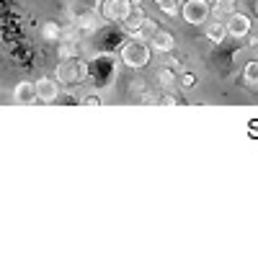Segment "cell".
<instances>
[{"label": "cell", "mask_w": 258, "mask_h": 258, "mask_svg": "<svg viewBox=\"0 0 258 258\" xmlns=\"http://www.w3.org/2000/svg\"><path fill=\"white\" fill-rule=\"evenodd\" d=\"M119 57H121V62L126 64V68H145V64L150 62V47L142 44V39H132L121 47Z\"/></svg>", "instance_id": "1"}, {"label": "cell", "mask_w": 258, "mask_h": 258, "mask_svg": "<svg viewBox=\"0 0 258 258\" xmlns=\"http://www.w3.org/2000/svg\"><path fill=\"white\" fill-rule=\"evenodd\" d=\"M88 75V68L83 62H73V59H62V64L57 68V80L64 85H75L80 80H85Z\"/></svg>", "instance_id": "2"}, {"label": "cell", "mask_w": 258, "mask_h": 258, "mask_svg": "<svg viewBox=\"0 0 258 258\" xmlns=\"http://www.w3.org/2000/svg\"><path fill=\"white\" fill-rule=\"evenodd\" d=\"M207 18H209V3L207 0H186V6H183V21L191 26H202L207 24Z\"/></svg>", "instance_id": "3"}, {"label": "cell", "mask_w": 258, "mask_h": 258, "mask_svg": "<svg viewBox=\"0 0 258 258\" xmlns=\"http://www.w3.org/2000/svg\"><path fill=\"white\" fill-rule=\"evenodd\" d=\"M250 26H253V21H250L245 13H235V11L227 16V24H225L227 34H230V36H235V39L248 36V34H250Z\"/></svg>", "instance_id": "4"}, {"label": "cell", "mask_w": 258, "mask_h": 258, "mask_svg": "<svg viewBox=\"0 0 258 258\" xmlns=\"http://www.w3.org/2000/svg\"><path fill=\"white\" fill-rule=\"evenodd\" d=\"M34 91H36V101L52 103V101H57V96H59V85H57V80H52V78H41L39 83H34Z\"/></svg>", "instance_id": "5"}, {"label": "cell", "mask_w": 258, "mask_h": 258, "mask_svg": "<svg viewBox=\"0 0 258 258\" xmlns=\"http://www.w3.org/2000/svg\"><path fill=\"white\" fill-rule=\"evenodd\" d=\"M132 8L126 0H103V8H101V16L106 21H121L126 16V11Z\"/></svg>", "instance_id": "6"}, {"label": "cell", "mask_w": 258, "mask_h": 258, "mask_svg": "<svg viewBox=\"0 0 258 258\" xmlns=\"http://www.w3.org/2000/svg\"><path fill=\"white\" fill-rule=\"evenodd\" d=\"M147 41H150V47H153L155 52H163V54H165V52H173V47H176L173 36H170L168 31H160V29H158L153 36H150Z\"/></svg>", "instance_id": "7"}, {"label": "cell", "mask_w": 258, "mask_h": 258, "mask_svg": "<svg viewBox=\"0 0 258 258\" xmlns=\"http://www.w3.org/2000/svg\"><path fill=\"white\" fill-rule=\"evenodd\" d=\"M145 18H147V16H145V11H142L140 6H132V8L126 11V16L121 18V24H124V29H126V31H132V34H137Z\"/></svg>", "instance_id": "8"}, {"label": "cell", "mask_w": 258, "mask_h": 258, "mask_svg": "<svg viewBox=\"0 0 258 258\" xmlns=\"http://www.w3.org/2000/svg\"><path fill=\"white\" fill-rule=\"evenodd\" d=\"M96 26H98V13H96L93 8L75 13V29H78V31H93Z\"/></svg>", "instance_id": "9"}, {"label": "cell", "mask_w": 258, "mask_h": 258, "mask_svg": "<svg viewBox=\"0 0 258 258\" xmlns=\"http://www.w3.org/2000/svg\"><path fill=\"white\" fill-rule=\"evenodd\" d=\"M13 98L16 103H24V106H31L36 101V91H34V83H18L16 91H13Z\"/></svg>", "instance_id": "10"}, {"label": "cell", "mask_w": 258, "mask_h": 258, "mask_svg": "<svg viewBox=\"0 0 258 258\" xmlns=\"http://www.w3.org/2000/svg\"><path fill=\"white\" fill-rule=\"evenodd\" d=\"M207 36H209V41H214V44H220V41H225L227 29H225L222 21H209V24H207Z\"/></svg>", "instance_id": "11"}, {"label": "cell", "mask_w": 258, "mask_h": 258, "mask_svg": "<svg viewBox=\"0 0 258 258\" xmlns=\"http://www.w3.org/2000/svg\"><path fill=\"white\" fill-rule=\"evenodd\" d=\"M62 26L57 24V21H47V24L44 26H41V36H44L47 41H59L62 39Z\"/></svg>", "instance_id": "12"}, {"label": "cell", "mask_w": 258, "mask_h": 258, "mask_svg": "<svg viewBox=\"0 0 258 258\" xmlns=\"http://www.w3.org/2000/svg\"><path fill=\"white\" fill-rule=\"evenodd\" d=\"M235 3H238V0H217L214 6H209V13H217L220 18H225L235 11Z\"/></svg>", "instance_id": "13"}, {"label": "cell", "mask_w": 258, "mask_h": 258, "mask_svg": "<svg viewBox=\"0 0 258 258\" xmlns=\"http://www.w3.org/2000/svg\"><path fill=\"white\" fill-rule=\"evenodd\" d=\"M243 78L250 88H258V62H248L245 70H243Z\"/></svg>", "instance_id": "14"}, {"label": "cell", "mask_w": 258, "mask_h": 258, "mask_svg": "<svg viewBox=\"0 0 258 258\" xmlns=\"http://www.w3.org/2000/svg\"><path fill=\"white\" fill-rule=\"evenodd\" d=\"M158 80H160L163 88H170V85L176 83V75H173V70H170V68H160L158 70Z\"/></svg>", "instance_id": "15"}, {"label": "cell", "mask_w": 258, "mask_h": 258, "mask_svg": "<svg viewBox=\"0 0 258 258\" xmlns=\"http://www.w3.org/2000/svg\"><path fill=\"white\" fill-rule=\"evenodd\" d=\"M155 6H158L160 11H165V13H176L178 0H155Z\"/></svg>", "instance_id": "16"}, {"label": "cell", "mask_w": 258, "mask_h": 258, "mask_svg": "<svg viewBox=\"0 0 258 258\" xmlns=\"http://www.w3.org/2000/svg\"><path fill=\"white\" fill-rule=\"evenodd\" d=\"M70 6L75 8V13H80V11H88V8H93V0H73Z\"/></svg>", "instance_id": "17"}, {"label": "cell", "mask_w": 258, "mask_h": 258, "mask_svg": "<svg viewBox=\"0 0 258 258\" xmlns=\"http://www.w3.org/2000/svg\"><path fill=\"white\" fill-rule=\"evenodd\" d=\"M181 85H183V88H194V75H191V73H186V75L181 78Z\"/></svg>", "instance_id": "18"}, {"label": "cell", "mask_w": 258, "mask_h": 258, "mask_svg": "<svg viewBox=\"0 0 258 258\" xmlns=\"http://www.w3.org/2000/svg\"><path fill=\"white\" fill-rule=\"evenodd\" d=\"M83 103H88V106H98L101 101H98V96H88V98H85Z\"/></svg>", "instance_id": "19"}, {"label": "cell", "mask_w": 258, "mask_h": 258, "mask_svg": "<svg viewBox=\"0 0 258 258\" xmlns=\"http://www.w3.org/2000/svg\"><path fill=\"white\" fill-rule=\"evenodd\" d=\"M126 3H129V6H140V3H142V0H126Z\"/></svg>", "instance_id": "20"}]
</instances>
